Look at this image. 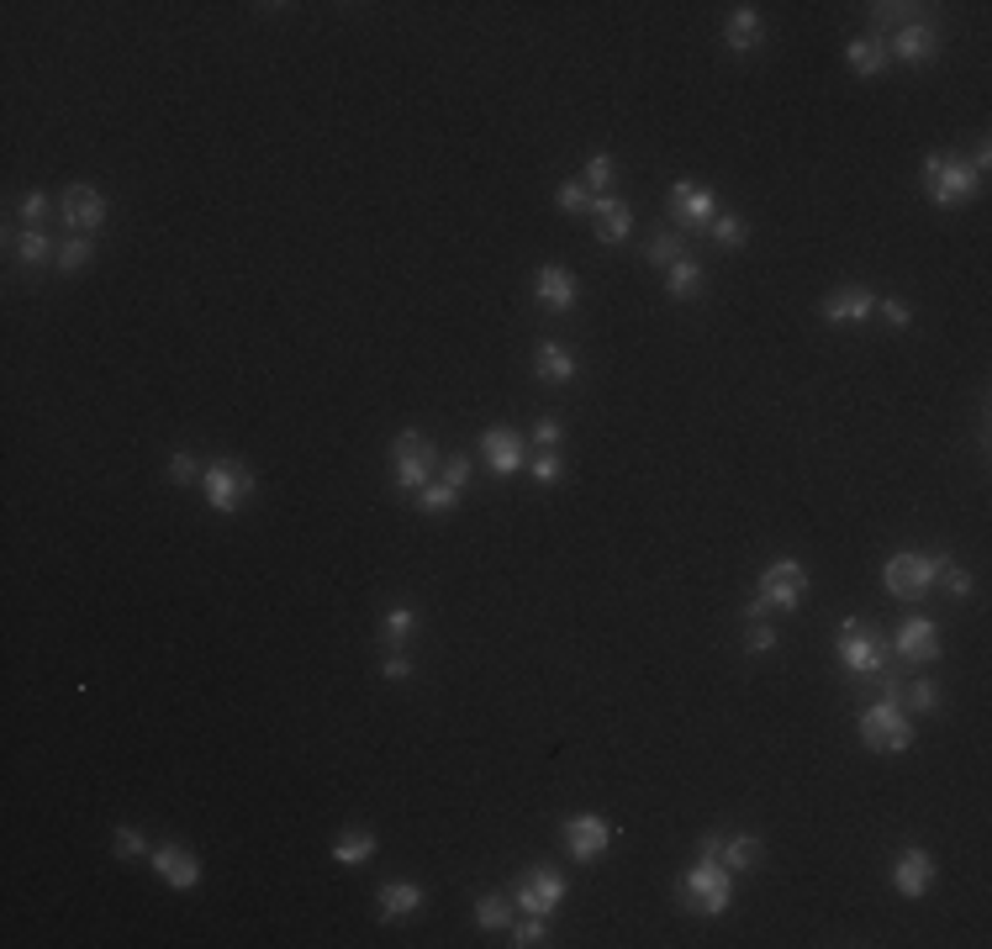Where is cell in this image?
I'll return each instance as SVG.
<instances>
[{
    "mask_svg": "<svg viewBox=\"0 0 992 949\" xmlns=\"http://www.w3.org/2000/svg\"><path fill=\"white\" fill-rule=\"evenodd\" d=\"M855 728H861V744H866L872 755H903V749H914V712L903 707V675H882V696H876L872 707H861Z\"/></svg>",
    "mask_w": 992,
    "mask_h": 949,
    "instance_id": "1",
    "label": "cell"
},
{
    "mask_svg": "<svg viewBox=\"0 0 992 949\" xmlns=\"http://www.w3.org/2000/svg\"><path fill=\"white\" fill-rule=\"evenodd\" d=\"M834 660L845 664L855 681H872V675H903V664L893 660V649L882 639L872 617H845L840 633H834Z\"/></svg>",
    "mask_w": 992,
    "mask_h": 949,
    "instance_id": "2",
    "label": "cell"
},
{
    "mask_svg": "<svg viewBox=\"0 0 992 949\" xmlns=\"http://www.w3.org/2000/svg\"><path fill=\"white\" fill-rule=\"evenodd\" d=\"M681 907L697 913V918H724L728 907H734V871H728L724 860L702 854L697 865L681 876Z\"/></svg>",
    "mask_w": 992,
    "mask_h": 949,
    "instance_id": "3",
    "label": "cell"
},
{
    "mask_svg": "<svg viewBox=\"0 0 992 949\" xmlns=\"http://www.w3.org/2000/svg\"><path fill=\"white\" fill-rule=\"evenodd\" d=\"M438 465H444V454L417 433V427H407V433H396V444H391V480H396V491H407V497H417L428 480L438 474Z\"/></svg>",
    "mask_w": 992,
    "mask_h": 949,
    "instance_id": "4",
    "label": "cell"
},
{
    "mask_svg": "<svg viewBox=\"0 0 992 949\" xmlns=\"http://www.w3.org/2000/svg\"><path fill=\"white\" fill-rule=\"evenodd\" d=\"M982 190V174L967 164V159H956V153H929L924 159V195L935 201V206H961Z\"/></svg>",
    "mask_w": 992,
    "mask_h": 949,
    "instance_id": "5",
    "label": "cell"
},
{
    "mask_svg": "<svg viewBox=\"0 0 992 949\" xmlns=\"http://www.w3.org/2000/svg\"><path fill=\"white\" fill-rule=\"evenodd\" d=\"M940 559H945V548H897L893 559L882 565V586H887V596H903V601H914V596H924L929 586H935V575H940Z\"/></svg>",
    "mask_w": 992,
    "mask_h": 949,
    "instance_id": "6",
    "label": "cell"
},
{
    "mask_svg": "<svg viewBox=\"0 0 992 949\" xmlns=\"http://www.w3.org/2000/svg\"><path fill=\"white\" fill-rule=\"evenodd\" d=\"M201 497H206V507L212 512H238L243 501L254 497V470L243 465V459H206V470H201Z\"/></svg>",
    "mask_w": 992,
    "mask_h": 949,
    "instance_id": "7",
    "label": "cell"
},
{
    "mask_svg": "<svg viewBox=\"0 0 992 949\" xmlns=\"http://www.w3.org/2000/svg\"><path fill=\"white\" fill-rule=\"evenodd\" d=\"M887 649H893V660L903 664V670H919V664H935L945 654V643H940V622L935 617H903L897 622V633L887 639Z\"/></svg>",
    "mask_w": 992,
    "mask_h": 949,
    "instance_id": "8",
    "label": "cell"
},
{
    "mask_svg": "<svg viewBox=\"0 0 992 949\" xmlns=\"http://www.w3.org/2000/svg\"><path fill=\"white\" fill-rule=\"evenodd\" d=\"M512 902H518V913H538V918H550V913H559V902L570 897V886H565V876H559L555 865H529L523 876L512 881Z\"/></svg>",
    "mask_w": 992,
    "mask_h": 949,
    "instance_id": "9",
    "label": "cell"
},
{
    "mask_svg": "<svg viewBox=\"0 0 992 949\" xmlns=\"http://www.w3.org/2000/svg\"><path fill=\"white\" fill-rule=\"evenodd\" d=\"M755 596H760L771 612H798L802 596H808V569H802V559H771V565L760 569Z\"/></svg>",
    "mask_w": 992,
    "mask_h": 949,
    "instance_id": "10",
    "label": "cell"
},
{
    "mask_svg": "<svg viewBox=\"0 0 992 949\" xmlns=\"http://www.w3.org/2000/svg\"><path fill=\"white\" fill-rule=\"evenodd\" d=\"M559 839H565L570 860L591 865V860H602L607 844H612V823L597 818V812H576V818H565V823H559Z\"/></svg>",
    "mask_w": 992,
    "mask_h": 949,
    "instance_id": "11",
    "label": "cell"
},
{
    "mask_svg": "<svg viewBox=\"0 0 992 949\" xmlns=\"http://www.w3.org/2000/svg\"><path fill=\"white\" fill-rule=\"evenodd\" d=\"M533 301L544 311H570L582 301V280H576V269L570 264H538V275H533Z\"/></svg>",
    "mask_w": 992,
    "mask_h": 949,
    "instance_id": "12",
    "label": "cell"
},
{
    "mask_svg": "<svg viewBox=\"0 0 992 949\" xmlns=\"http://www.w3.org/2000/svg\"><path fill=\"white\" fill-rule=\"evenodd\" d=\"M671 212H676V222H686V233H707V222L724 212V206H718V195L707 185L676 180V185H671Z\"/></svg>",
    "mask_w": 992,
    "mask_h": 949,
    "instance_id": "13",
    "label": "cell"
},
{
    "mask_svg": "<svg viewBox=\"0 0 992 949\" xmlns=\"http://www.w3.org/2000/svg\"><path fill=\"white\" fill-rule=\"evenodd\" d=\"M148 865L159 871V881H170L174 892H195L201 886V854H191L185 844H153L148 850Z\"/></svg>",
    "mask_w": 992,
    "mask_h": 949,
    "instance_id": "14",
    "label": "cell"
},
{
    "mask_svg": "<svg viewBox=\"0 0 992 949\" xmlns=\"http://www.w3.org/2000/svg\"><path fill=\"white\" fill-rule=\"evenodd\" d=\"M935 47H940V32H935V22H908V26H897L893 38H887V58L924 70V64H935Z\"/></svg>",
    "mask_w": 992,
    "mask_h": 949,
    "instance_id": "15",
    "label": "cell"
},
{
    "mask_svg": "<svg viewBox=\"0 0 992 949\" xmlns=\"http://www.w3.org/2000/svg\"><path fill=\"white\" fill-rule=\"evenodd\" d=\"M893 886H897V897H908V902L929 897V886H935V854L919 850V844L903 850L893 865Z\"/></svg>",
    "mask_w": 992,
    "mask_h": 949,
    "instance_id": "16",
    "label": "cell"
},
{
    "mask_svg": "<svg viewBox=\"0 0 992 949\" xmlns=\"http://www.w3.org/2000/svg\"><path fill=\"white\" fill-rule=\"evenodd\" d=\"M58 212L70 222L74 233H96L100 222H106V195L96 185H70L58 195Z\"/></svg>",
    "mask_w": 992,
    "mask_h": 949,
    "instance_id": "17",
    "label": "cell"
},
{
    "mask_svg": "<svg viewBox=\"0 0 992 949\" xmlns=\"http://www.w3.org/2000/svg\"><path fill=\"white\" fill-rule=\"evenodd\" d=\"M819 317L823 322H866V317H876V296L866 290V285H845V290H829L819 301Z\"/></svg>",
    "mask_w": 992,
    "mask_h": 949,
    "instance_id": "18",
    "label": "cell"
},
{
    "mask_svg": "<svg viewBox=\"0 0 992 949\" xmlns=\"http://www.w3.org/2000/svg\"><path fill=\"white\" fill-rule=\"evenodd\" d=\"M481 459L491 465L497 480H508V474L523 470V438H518L512 427H486V433H481Z\"/></svg>",
    "mask_w": 992,
    "mask_h": 949,
    "instance_id": "19",
    "label": "cell"
},
{
    "mask_svg": "<svg viewBox=\"0 0 992 949\" xmlns=\"http://www.w3.org/2000/svg\"><path fill=\"white\" fill-rule=\"evenodd\" d=\"M591 227L602 243H623L633 233V212L629 201H618V195H591Z\"/></svg>",
    "mask_w": 992,
    "mask_h": 949,
    "instance_id": "20",
    "label": "cell"
},
{
    "mask_svg": "<svg viewBox=\"0 0 992 949\" xmlns=\"http://www.w3.org/2000/svg\"><path fill=\"white\" fill-rule=\"evenodd\" d=\"M533 375L544 380V385H570V380L582 375V364H576V354H570L565 343H550V338H544V343L533 349Z\"/></svg>",
    "mask_w": 992,
    "mask_h": 949,
    "instance_id": "21",
    "label": "cell"
},
{
    "mask_svg": "<svg viewBox=\"0 0 992 949\" xmlns=\"http://www.w3.org/2000/svg\"><path fill=\"white\" fill-rule=\"evenodd\" d=\"M423 886L417 881H386L381 892H375V907H381V918L396 924V918H412V913H423Z\"/></svg>",
    "mask_w": 992,
    "mask_h": 949,
    "instance_id": "22",
    "label": "cell"
},
{
    "mask_svg": "<svg viewBox=\"0 0 992 949\" xmlns=\"http://www.w3.org/2000/svg\"><path fill=\"white\" fill-rule=\"evenodd\" d=\"M724 43L734 53H755V47L766 43V22H760V11L755 6H734V17L724 26Z\"/></svg>",
    "mask_w": 992,
    "mask_h": 949,
    "instance_id": "23",
    "label": "cell"
},
{
    "mask_svg": "<svg viewBox=\"0 0 992 949\" xmlns=\"http://www.w3.org/2000/svg\"><path fill=\"white\" fill-rule=\"evenodd\" d=\"M845 64H850V74L876 79V74L893 64V58H887V38H882V32H876V38H855V43L845 47Z\"/></svg>",
    "mask_w": 992,
    "mask_h": 949,
    "instance_id": "24",
    "label": "cell"
},
{
    "mask_svg": "<svg viewBox=\"0 0 992 949\" xmlns=\"http://www.w3.org/2000/svg\"><path fill=\"white\" fill-rule=\"evenodd\" d=\"M702 285H707V269H702L697 254H686V259L665 269V296L671 301H692V296H702Z\"/></svg>",
    "mask_w": 992,
    "mask_h": 949,
    "instance_id": "25",
    "label": "cell"
},
{
    "mask_svg": "<svg viewBox=\"0 0 992 949\" xmlns=\"http://www.w3.org/2000/svg\"><path fill=\"white\" fill-rule=\"evenodd\" d=\"M375 850H381V844H375V833H370V829H349V833H339V839H333L328 860L354 871V865H364V860H375Z\"/></svg>",
    "mask_w": 992,
    "mask_h": 949,
    "instance_id": "26",
    "label": "cell"
},
{
    "mask_svg": "<svg viewBox=\"0 0 992 949\" xmlns=\"http://www.w3.org/2000/svg\"><path fill=\"white\" fill-rule=\"evenodd\" d=\"M760 854H766V844H760L755 833H728L724 844H718V860H724L734 876H739V871H755V865H760Z\"/></svg>",
    "mask_w": 992,
    "mask_h": 949,
    "instance_id": "27",
    "label": "cell"
},
{
    "mask_svg": "<svg viewBox=\"0 0 992 949\" xmlns=\"http://www.w3.org/2000/svg\"><path fill=\"white\" fill-rule=\"evenodd\" d=\"M460 486H449V480H428V486H423V491H417V507H423V518H444V512H455V507H460Z\"/></svg>",
    "mask_w": 992,
    "mask_h": 949,
    "instance_id": "28",
    "label": "cell"
},
{
    "mask_svg": "<svg viewBox=\"0 0 992 949\" xmlns=\"http://www.w3.org/2000/svg\"><path fill=\"white\" fill-rule=\"evenodd\" d=\"M686 254H692V243H686L681 233H665V227H660V233L644 243V259H650L654 269H671V264L686 259Z\"/></svg>",
    "mask_w": 992,
    "mask_h": 949,
    "instance_id": "29",
    "label": "cell"
},
{
    "mask_svg": "<svg viewBox=\"0 0 992 949\" xmlns=\"http://www.w3.org/2000/svg\"><path fill=\"white\" fill-rule=\"evenodd\" d=\"M11 248H17V259L32 264V269H38V264H49V259H58V248H53V237L43 233V227H26V233H17V237H11Z\"/></svg>",
    "mask_w": 992,
    "mask_h": 949,
    "instance_id": "30",
    "label": "cell"
},
{
    "mask_svg": "<svg viewBox=\"0 0 992 949\" xmlns=\"http://www.w3.org/2000/svg\"><path fill=\"white\" fill-rule=\"evenodd\" d=\"M412 633H417V607H407V601L381 617V639H386V649H402Z\"/></svg>",
    "mask_w": 992,
    "mask_h": 949,
    "instance_id": "31",
    "label": "cell"
},
{
    "mask_svg": "<svg viewBox=\"0 0 992 949\" xmlns=\"http://www.w3.org/2000/svg\"><path fill=\"white\" fill-rule=\"evenodd\" d=\"M90 259H96V243H90V233H70L64 243H58V269H64V275H79V269H90Z\"/></svg>",
    "mask_w": 992,
    "mask_h": 949,
    "instance_id": "32",
    "label": "cell"
},
{
    "mask_svg": "<svg viewBox=\"0 0 992 949\" xmlns=\"http://www.w3.org/2000/svg\"><path fill=\"white\" fill-rule=\"evenodd\" d=\"M508 924H512V902L497 897V892H481V897H476V928H486V934H502Z\"/></svg>",
    "mask_w": 992,
    "mask_h": 949,
    "instance_id": "33",
    "label": "cell"
},
{
    "mask_svg": "<svg viewBox=\"0 0 992 949\" xmlns=\"http://www.w3.org/2000/svg\"><path fill=\"white\" fill-rule=\"evenodd\" d=\"M707 233H713V243H724V248H745V243H750V222L739 212H718L707 222Z\"/></svg>",
    "mask_w": 992,
    "mask_h": 949,
    "instance_id": "34",
    "label": "cell"
},
{
    "mask_svg": "<svg viewBox=\"0 0 992 949\" xmlns=\"http://www.w3.org/2000/svg\"><path fill=\"white\" fill-rule=\"evenodd\" d=\"M903 707L908 712H919V717H929V712H940V686L935 681H903Z\"/></svg>",
    "mask_w": 992,
    "mask_h": 949,
    "instance_id": "35",
    "label": "cell"
},
{
    "mask_svg": "<svg viewBox=\"0 0 992 949\" xmlns=\"http://www.w3.org/2000/svg\"><path fill=\"white\" fill-rule=\"evenodd\" d=\"M612 174H618V159H612V153H591V159H586L582 185L591 190V195H607V185H612Z\"/></svg>",
    "mask_w": 992,
    "mask_h": 949,
    "instance_id": "36",
    "label": "cell"
},
{
    "mask_svg": "<svg viewBox=\"0 0 992 949\" xmlns=\"http://www.w3.org/2000/svg\"><path fill=\"white\" fill-rule=\"evenodd\" d=\"M935 586H945V591L956 596V601H967V596H971V569L956 565V559L945 554V559H940V575H935Z\"/></svg>",
    "mask_w": 992,
    "mask_h": 949,
    "instance_id": "37",
    "label": "cell"
},
{
    "mask_svg": "<svg viewBox=\"0 0 992 949\" xmlns=\"http://www.w3.org/2000/svg\"><path fill=\"white\" fill-rule=\"evenodd\" d=\"M508 945L518 949H533V945H550V918H538V913H523V924L512 928Z\"/></svg>",
    "mask_w": 992,
    "mask_h": 949,
    "instance_id": "38",
    "label": "cell"
},
{
    "mask_svg": "<svg viewBox=\"0 0 992 949\" xmlns=\"http://www.w3.org/2000/svg\"><path fill=\"white\" fill-rule=\"evenodd\" d=\"M164 470H170V480H174V486H201V470H206V465H201V459H195L191 449H174Z\"/></svg>",
    "mask_w": 992,
    "mask_h": 949,
    "instance_id": "39",
    "label": "cell"
},
{
    "mask_svg": "<svg viewBox=\"0 0 992 949\" xmlns=\"http://www.w3.org/2000/svg\"><path fill=\"white\" fill-rule=\"evenodd\" d=\"M148 850H153V844H148L138 829H127V823H121V829H111V854H117V860H143Z\"/></svg>",
    "mask_w": 992,
    "mask_h": 949,
    "instance_id": "40",
    "label": "cell"
},
{
    "mask_svg": "<svg viewBox=\"0 0 992 949\" xmlns=\"http://www.w3.org/2000/svg\"><path fill=\"white\" fill-rule=\"evenodd\" d=\"M555 206L559 212H591V190H586L582 180H565V185L555 190Z\"/></svg>",
    "mask_w": 992,
    "mask_h": 949,
    "instance_id": "41",
    "label": "cell"
},
{
    "mask_svg": "<svg viewBox=\"0 0 992 949\" xmlns=\"http://www.w3.org/2000/svg\"><path fill=\"white\" fill-rule=\"evenodd\" d=\"M776 643L781 639H776V628L766 617H760V622H745V649H750V654H771Z\"/></svg>",
    "mask_w": 992,
    "mask_h": 949,
    "instance_id": "42",
    "label": "cell"
},
{
    "mask_svg": "<svg viewBox=\"0 0 992 949\" xmlns=\"http://www.w3.org/2000/svg\"><path fill=\"white\" fill-rule=\"evenodd\" d=\"M914 11H919V6H897V0H887V6H872V22L876 26H908V22H919Z\"/></svg>",
    "mask_w": 992,
    "mask_h": 949,
    "instance_id": "43",
    "label": "cell"
},
{
    "mask_svg": "<svg viewBox=\"0 0 992 949\" xmlns=\"http://www.w3.org/2000/svg\"><path fill=\"white\" fill-rule=\"evenodd\" d=\"M533 480H538V486H559V480H565V465H559L555 449H544L533 459Z\"/></svg>",
    "mask_w": 992,
    "mask_h": 949,
    "instance_id": "44",
    "label": "cell"
},
{
    "mask_svg": "<svg viewBox=\"0 0 992 949\" xmlns=\"http://www.w3.org/2000/svg\"><path fill=\"white\" fill-rule=\"evenodd\" d=\"M876 311H882L893 328H914V307H908L903 296H887V301H876Z\"/></svg>",
    "mask_w": 992,
    "mask_h": 949,
    "instance_id": "45",
    "label": "cell"
},
{
    "mask_svg": "<svg viewBox=\"0 0 992 949\" xmlns=\"http://www.w3.org/2000/svg\"><path fill=\"white\" fill-rule=\"evenodd\" d=\"M381 675H386V681H412V675H417V664H412L402 649H391L386 660H381Z\"/></svg>",
    "mask_w": 992,
    "mask_h": 949,
    "instance_id": "46",
    "label": "cell"
},
{
    "mask_svg": "<svg viewBox=\"0 0 992 949\" xmlns=\"http://www.w3.org/2000/svg\"><path fill=\"white\" fill-rule=\"evenodd\" d=\"M17 212H22V222H26V227H38V222L49 216V195H43V190H26V195H22V206H17Z\"/></svg>",
    "mask_w": 992,
    "mask_h": 949,
    "instance_id": "47",
    "label": "cell"
},
{
    "mask_svg": "<svg viewBox=\"0 0 992 949\" xmlns=\"http://www.w3.org/2000/svg\"><path fill=\"white\" fill-rule=\"evenodd\" d=\"M559 438H565L559 417H538V423H533V444H538V449H559Z\"/></svg>",
    "mask_w": 992,
    "mask_h": 949,
    "instance_id": "48",
    "label": "cell"
},
{
    "mask_svg": "<svg viewBox=\"0 0 992 949\" xmlns=\"http://www.w3.org/2000/svg\"><path fill=\"white\" fill-rule=\"evenodd\" d=\"M438 480H449V486H470V459H465V454H455V459H444V465H438Z\"/></svg>",
    "mask_w": 992,
    "mask_h": 949,
    "instance_id": "49",
    "label": "cell"
}]
</instances>
